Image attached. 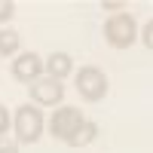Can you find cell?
I'll return each instance as SVG.
<instances>
[{"label":"cell","instance_id":"cell-1","mask_svg":"<svg viewBox=\"0 0 153 153\" xmlns=\"http://www.w3.org/2000/svg\"><path fill=\"white\" fill-rule=\"evenodd\" d=\"M43 110L34 107V104H22L12 117V132H16V141L19 144H37L43 138Z\"/></svg>","mask_w":153,"mask_h":153},{"label":"cell","instance_id":"cell-12","mask_svg":"<svg viewBox=\"0 0 153 153\" xmlns=\"http://www.w3.org/2000/svg\"><path fill=\"white\" fill-rule=\"evenodd\" d=\"M9 126H12V117H9V110L0 104V135H3V132H9Z\"/></svg>","mask_w":153,"mask_h":153},{"label":"cell","instance_id":"cell-2","mask_svg":"<svg viewBox=\"0 0 153 153\" xmlns=\"http://www.w3.org/2000/svg\"><path fill=\"white\" fill-rule=\"evenodd\" d=\"M104 40L113 49H129L138 40V22L132 12H113L104 22Z\"/></svg>","mask_w":153,"mask_h":153},{"label":"cell","instance_id":"cell-7","mask_svg":"<svg viewBox=\"0 0 153 153\" xmlns=\"http://www.w3.org/2000/svg\"><path fill=\"white\" fill-rule=\"evenodd\" d=\"M43 74L61 83L65 76H71V74H74V58H71L68 52H52L49 58H43Z\"/></svg>","mask_w":153,"mask_h":153},{"label":"cell","instance_id":"cell-8","mask_svg":"<svg viewBox=\"0 0 153 153\" xmlns=\"http://www.w3.org/2000/svg\"><path fill=\"white\" fill-rule=\"evenodd\" d=\"M19 46H22V34H19V31H12V28H0V58L19 55Z\"/></svg>","mask_w":153,"mask_h":153},{"label":"cell","instance_id":"cell-6","mask_svg":"<svg viewBox=\"0 0 153 153\" xmlns=\"http://www.w3.org/2000/svg\"><path fill=\"white\" fill-rule=\"evenodd\" d=\"M31 98H34V104H40V107H52V104H61V98H65V83H58L52 80V76H40V80H34L31 86Z\"/></svg>","mask_w":153,"mask_h":153},{"label":"cell","instance_id":"cell-9","mask_svg":"<svg viewBox=\"0 0 153 153\" xmlns=\"http://www.w3.org/2000/svg\"><path fill=\"white\" fill-rule=\"evenodd\" d=\"M95 138H98V123H92V120H86V123H83V129L76 132V135L71 138L68 144H71V147H86V144H92Z\"/></svg>","mask_w":153,"mask_h":153},{"label":"cell","instance_id":"cell-4","mask_svg":"<svg viewBox=\"0 0 153 153\" xmlns=\"http://www.w3.org/2000/svg\"><path fill=\"white\" fill-rule=\"evenodd\" d=\"M83 123H86L83 107H58V110L52 113V120H49V135L68 144L71 138L83 129Z\"/></svg>","mask_w":153,"mask_h":153},{"label":"cell","instance_id":"cell-5","mask_svg":"<svg viewBox=\"0 0 153 153\" xmlns=\"http://www.w3.org/2000/svg\"><path fill=\"white\" fill-rule=\"evenodd\" d=\"M12 80L16 83H25V86H31L34 80H40L43 76V58L37 55V52H19L16 58H12Z\"/></svg>","mask_w":153,"mask_h":153},{"label":"cell","instance_id":"cell-10","mask_svg":"<svg viewBox=\"0 0 153 153\" xmlns=\"http://www.w3.org/2000/svg\"><path fill=\"white\" fill-rule=\"evenodd\" d=\"M12 16H16V3L12 0H0V25H6Z\"/></svg>","mask_w":153,"mask_h":153},{"label":"cell","instance_id":"cell-3","mask_svg":"<svg viewBox=\"0 0 153 153\" xmlns=\"http://www.w3.org/2000/svg\"><path fill=\"white\" fill-rule=\"evenodd\" d=\"M107 89H110V83H107V74L101 71V68L86 65V68L76 71V92H80L83 101H89V104H98V101L107 95Z\"/></svg>","mask_w":153,"mask_h":153},{"label":"cell","instance_id":"cell-11","mask_svg":"<svg viewBox=\"0 0 153 153\" xmlns=\"http://www.w3.org/2000/svg\"><path fill=\"white\" fill-rule=\"evenodd\" d=\"M141 40H144V46H147V49H153V19L144 25V31H141Z\"/></svg>","mask_w":153,"mask_h":153},{"label":"cell","instance_id":"cell-14","mask_svg":"<svg viewBox=\"0 0 153 153\" xmlns=\"http://www.w3.org/2000/svg\"><path fill=\"white\" fill-rule=\"evenodd\" d=\"M101 9H126V0H113V3H101Z\"/></svg>","mask_w":153,"mask_h":153},{"label":"cell","instance_id":"cell-13","mask_svg":"<svg viewBox=\"0 0 153 153\" xmlns=\"http://www.w3.org/2000/svg\"><path fill=\"white\" fill-rule=\"evenodd\" d=\"M0 153H19V144L16 141H0Z\"/></svg>","mask_w":153,"mask_h":153}]
</instances>
